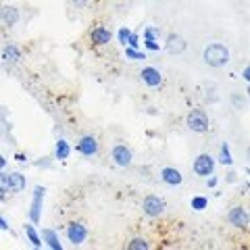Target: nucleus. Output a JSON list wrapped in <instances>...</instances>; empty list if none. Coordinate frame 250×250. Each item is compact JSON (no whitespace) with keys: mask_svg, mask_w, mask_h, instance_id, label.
<instances>
[{"mask_svg":"<svg viewBox=\"0 0 250 250\" xmlns=\"http://www.w3.org/2000/svg\"><path fill=\"white\" fill-rule=\"evenodd\" d=\"M229 59H231L229 48L225 44H221V42H213V44H208L207 48L202 50V61H205L208 67H213V69L225 67L229 62Z\"/></svg>","mask_w":250,"mask_h":250,"instance_id":"f257e3e1","label":"nucleus"},{"mask_svg":"<svg viewBox=\"0 0 250 250\" xmlns=\"http://www.w3.org/2000/svg\"><path fill=\"white\" fill-rule=\"evenodd\" d=\"M186 125H188V129L190 131H194V134H207V131L210 129V119H208V115L205 111L196 108V111L188 113Z\"/></svg>","mask_w":250,"mask_h":250,"instance_id":"f03ea898","label":"nucleus"},{"mask_svg":"<svg viewBox=\"0 0 250 250\" xmlns=\"http://www.w3.org/2000/svg\"><path fill=\"white\" fill-rule=\"evenodd\" d=\"M44 196H46V188L44 186H34V192H31V207H29V221L34 225H38L42 221Z\"/></svg>","mask_w":250,"mask_h":250,"instance_id":"7ed1b4c3","label":"nucleus"},{"mask_svg":"<svg viewBox=\"0 0 250 250\" xmlns=\"http://www.w3.org/2000/svg\"><path fill=\"white\" fill-rule=\"evenodd\" d=\"M167 210V202L163 200L161 196H156V194H150V196H146L142 200V213L150 219H159L165 215Z\"/></svg>","mask_w":250,"mask_h":250,"instance_id":"20e7f679","label":"nucleus"},{"mask_svg":"<svg viewBox=\"0 0 250 250\" xmlns=\"http://www.w3.org/2000/svg\"><path fill=\"white\" fill-rule=\"evenodd\" d=\"M192 171H194V175H198V177L213 175L215 173V159L210 154H207V152L198 154L196 159H194V163H192Z\"/></svg>","mask_w":250,"mask_h":250,"instance_id":"39448f33","label":"nucleus"},{"mask_svg":"<svg viewBox=\"0 0 250 250\" xmlns=\"http://www.w3.org/2000/svg\"><path fill=\"white\" fill-rule=\"evenodd\" d=\"M65 236L73 246H82L83 242L88 240V228H85V223H82V221H71L65 229Z\"/></svg>","mask_w":250,"mask_h":250,"instance_id":"423d86ee","label":"nucleus"},{"mask_svg":"<svg viewBox=\"0 0 250 250\" xmlns=\"http://www.w3.org/2000/svg\"><path fill=\"white\" fill-rule=\"evenodd\" d=\"M98 138L96 136H92V134H85L82 136L80 140H77V144H75V150L80 152L82 156H96L98 154Z\"/></svg>","mask_w":250,"mask_h":250,"instance_id":"0eeeda50","label":"nucleus"},{"mask_svg":"<svg viewBox=\"0 0 250 250\" xmlns=\"http://www.w3.org/2000/svg\"><path fill=\"white\" fill-rule=\"evenodd\" d=\"M111 159L117 167H129L131 163H134V154H131V150L125 144H115L111 148Z\"/></svg>","mask_w":250,"mask_h":250,"instance_id":"6e6552de","label":"nucleus"},{"mask_svg":"<svg viewBox=\"0 0 250 250\" xmlns=\"http://www.w3.org/2000/svg\"><path fill=\"white\" fill-rule=\"evenodd\" d=\"M228 221H229V225H233V228L246 229L248 228V210H246V207H242V205L231 207L229 213H228Z\"/></svg>","mask_w":250,"mask_h":250,"instance_id":"1a4fd4ad","label":"nucleus"},{"mask_svg":"<svg viewBox=\"0 0 250 250\" xmlns=\"http://www.w3.org/2000/svg\"><path fill=\"white\" fill-rule=\"evenodd\" d=\"M113 40V34H111V29L104 27V25H96V27H92L90 29V42L94 46H108Z\"/></svg>","mask_w":250,"mask_h":250,"instance_id":"9d476101","label":"nucleus"},{"mask_svg":"<svg viewBox=\"0 0 250 250\" xmlns=\"http://www.w3.org/2000/svg\"><path fill=\"white\" fill-rule=\"evenodd\" d=\"M140 80H142L148 88H159V85L163 83V75L159 69L154 67H144L142 71H140Z\"/></svg>","mask_w":250,"mask_h":250,"instance_id":"9b49d317","label":"nucleus"},{"mask_svg":"<svg viewBox=\"0 0 250 250\" xmlns=\"http://www.w3.org/2000/svg\"><path fill=\"white\" fill-rule=\"evenodd\" d=\"M19 9L17 6H13V4H4V6H0V21L4 23L6 27H13V25H17L19 23Z\"/></svg>","mask_w":250,"mask_h":250,"instance_id":"f8f14e48","label":"nucleus"},{"mask_svg":"<svg viewBox=\"0 0 250 250\" xmlns=\"http://www.w3.org/2000/svg\"><path fill=\"white\" fill-rule=\"evenodd\" d=\"M161 179H163V184L175 188V186H182L184 175H182V171L175 169V167H163L161 169Z\"/></svg>","mask_w":250,"mask_h":250,"instance_id":"ddd939ff","label":"nucleus"},{"mask_svg":"<svg viewBox=\"0 0 250 250\" xmlns=\"http://www.w3.org/2000/svg\"><path fill=\"white\" fill-rule=\"evenodd\" d=\"M186 40L182 36H177V34H169L167 36V42H165V50L171 52V54H182L186 50Z\"/></svg>","mask_w":250,"mask_h":250,"instance_id":"4468645a","label":"nucleus"},{"mask_svg":"<svg viewBox=\"0 0 250 250\" xmlns=\"http://www.w3.org/2000/svg\"><path fill=\"white\" fill-rule=\"evenodd\" d=\"M40 238H42V242H44V244L48 246L50 250H62V244H61V240H59V233L54 231V229L44 228V229L40 231Z\"/></svg>","mask_w":250,"mask_h":250,"instance_id":"2eb2a0df","label":"nucleus"},{"mask_svg":"<svg viewBox=\"0 0 250 250\" xmlns=\"http://www.w3.org/2000/svg\"><path fill=\"white\" fill-rule=\"evenodd\" d=\"M2 61L6 62V65H17V62L21 61V50L15 44H6L2 48Z\"/></svg>","mask_w":250,"mask_h":250,"instance_id":"dca6fc26","label":"nucleus"},{"mask_svg":"<svg viewBox=\"0 0 250 250\" xmlns=\"http://www.w3.org/2000/svg\"><path fill=\"white\" fill-rule=\"evenodd\" d=\"M69 156H71V144H69L65 138H59L57 144H54V159L67 161Z\"/></svg>","mask_w":250,"mask_h":250,"instance_id":"f3484780","label":"nucleus"},{"mask_svg":"<svg viewBox=\"0 0 250 250\" xmlns=\"http://www.w3.org/2000/svg\"><path fill=\"white\" fill-rule=\"evenodd\" d=\"M11 177V192L13 194H21L23 190H25V186H27V179L23 173H19V171H15V173H9Z\"/></svg>","mask_w":250,"mask_h":250,"instance_id":"a211bd4d","label":"nucleus"},{"mask_svg":"<svg viewBox=\"0 0 250 250\" xmlns=\"http://www.w3.org/2000/svg\"><path fill=\"white\" fill-rule=\"evenodd\" d=\"M25 236H27V240L31 242V246L34 248H42V238H40V233H38V229H36V225L34 223H27L25 225Z\"/></svg>","mask_w":250,"mask_h":250,"instance_id":"6ab92c4d","label":"nucleus"},{"mask_svg":"<svg viewBox=\"0 0 250 250\" xmlns=\"http://www.w3.org/2000/svg\"><path fill=\"white\" fill-rule=\"evenodd\" d=\"M219 163H221V165H225V167H231V165H233V156H231V152H229V144H228V142L221 144V150H219Z\"/></svg>","mask_w":250,"mask_h":250,"instance_id":"aec40b11","label":"nucleus"},{"mask_svg":"<svg viewBox=\"0 0 250 250\" xmlns=\"http://www.w3.org/2000/svg\"><path fill=\"white\" fill-rule=\"evenodd\" d=\"M127 248H129V250H148V248H150V244H148L146 238L136 236V238H131V240L127 242Z\"/></svg>","mask_w":250,"mask_h":250,"instance_id":"412c9836","label":"nucleus"},{"mask_svg":"<svg viewBox=\"0 0 250 250\" xmlns=\"http://www.w3.org/2000/svg\"><path fill=\"white\" fill-rule=\"evenodd\" d=\"M142 38H144V40H159V38H161V29L156 25H148L142 31Z\"/></svg>","mask_w":250,"mask_h":250,"instance_id":"4be33fe9","label":"nucleus"},{"mask_svg":"<svg viewBox=\"0 0 250 250\" xmlns=\"http://www.w3.org/2000/svg\"><path fill=\"white\" fill-rule=\"evenodd\" d=\"M125 57L129 61H144L146 59V52L138 50V48H129V46H125Z\"/></svg>","mask_w":250,"mask_h":250,"instance_id":"5701e85b","label":"nucleus"},{"mask_svg":"<svg viewBox=\"0 0 250 250\" xmlns=\"http://www.w3.org/2000/svg\"><path fill=\"white\" fill-rule=\"evenodd\" d=\"M129 36H131V29L129 27H119V31H117V40H119V44L123 46V48L127 46Z\"/></svg>","mask_w":250,"mask_h":250,"instance_id":"b1692460","label":"nucleus"},{"mask_svg":"<svg viewBox=\"0 0 250 250\" xmlns=\"http://www.w3.org/2000/svg\"><path fill=\"white\" fill-rule=\"evenodd\" d=\"M190 205H192L194 210H205L208 207V198L207 196H194Z\"/></svg>","mask_w":250,"mask_h":250,"instance_id":"393cba45","label":"nucleus"},{"mask_svg":"<svg viewBox=\"0 0 250 250\" xmlns=\"http://www.w3.org/2000/svg\"><path fill=\"white\" fill-rule=\"evenodd\" d=\"M0 192H4V194L11 192V177L9 173H4V169L0 171Z\"/></svg>","mask_w":250,"mask_h":250,"instance_id":"a878e982","label":"nucleus"},{"mask_svg":"<svg viewBox=\"0 0 250 250\" xmlns=\"http://www.w3.org/2000/svg\"><path fill=\"white\" fill-rule=\"evenodd\" d=\"M144 46H146V50H150V52H159L161 50L159 40H144Z\"/></svg>","mask_w":250,"mask_h":250,"instance_id":"bb28decb","label":"nucleus"},{"mask_svg":"<svg viewBox=\"0 0 250 250\" xmlns=\"http://www.w3.org/2000/svg\"><path fill=\"white\" fill-rule=\"evenodd\" d=\"M129 48H138L140 46V36L136 34V31H131V36H129V42H127Z\"/></svg>","mask_w":250,"mask_h":250,"instance_id":"cd10ccee","label":"nucleus"},{"mask_svg":"<svg viewBox=\"0 0 250 250\" xmlns=\"http://www.w3.org/2000/svg\"><path fill=\"white\" fill-rule=\"evenodd\" d=\"M233 104H236V108H242V106H246V100L244 98H240V96H233Z\"/></svg>","mask_w":250,"mask_h":250,"instance_id":"c85d7f7f","label":"nucleus"},{"mask_svg":"<svg viewBox=\"0 0 250 250\" xmlns=\"http://www.w3.org/2000/svg\"><path fill=\"white\" fill-rule=\"evenodd\" d=\"M207 179V188H215L217 186V177H215V173L213 175H208V177H205Z\"/></svg>","mask_w":250,"mask_h":250,"instance_id":"c756f323","label":"nucleus"},{"mask_svg":"<svg viewBox=\"0 0 250 250\" xmlns=\"http://www.w3.org/2000/svg\"><path fill=\"white\" fill-rule=\"evenodd\" d=\"M0 231H9V221L0 215Z\"/></svg>","mask_w":250,"mask_h":250,"instance_id":"7c9ffc66","label":"nucleus"},{"mask_svg":"<svg viewBox=\"0 0 250 250\" xmlns=\"http://www.w3.org/2000/svg\"><path fill=\"white\" fill-rule=\"evenodd\" d=\"M242 80H244V82H250V67H248V65L242 69Z\"/></svg>","mask_w":250,"mask_h":250,"instance_id":"2f4dec72","label":"nucleus"},{"mask_svg":"<svg viewBox=\"0 0 250 250\" xmlns=\"http://www.w3.org/2000/svg\"><path fill=\"white\" fill-rule=\"evenodd\" d=\"M6 167V156L2 154V152H0V171H2Z\"/></svg>","mask_w":250,"mask_h":250,"instance_id":"473e14b6","label":"nucleus"},{"mask_svg":"<svg viewBox=\"0 0 250 250\" xmlns=\"http://www.w3.org/2000/svg\"><path fill=\"white\" fill-rule=\"evenodd\" d=\"M15 159H17L19 163H27V156H25V154H21V152H19V154H15Z\"/></svg>","mask_w":250,"mask_h":250,"instance_id":"72a5a7b5","label":"nucleus"},{"mask_svg":"<svg viewBox=\"0 0 250 250\" xmlns=\"http://www.w3.org/2000/svg\"><path fill=\"white\" fill-rule=\"evenodd\" d=\"M71 2H73V4H82V6H83V4H85V0H71Z\"/></svg>","mask_w":250,"mask_h":250,"instance_id":"f704fd0d","label":"nucleus"},{"mask_svg":"<svg viewBox=\"0 0 250 250\" xmlns=\"http://www.w3.org/2000/svg\"><path fill=\"white\" fill-rule=\"evenodd\" d=\"M4 198H6V194H4V192H0V202H2Z\"/></svg>","mask_w":250,"mask_h":250,"instance_id":"c9c22d12","label":"nucleus"}]
</instances>
